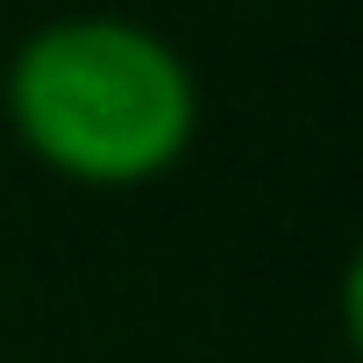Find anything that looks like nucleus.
Here are the masks:
<instances>
[{"label": "nucleus", "instance_id": "obj_1", "mask_svg": "<svg viewBox=\"0 0 363 363\" xmlns=\"http://www.w3.org/2000/svg\"><path fill=\"white\" fill-rule=\"evenodd\" d=\"M15 150L79 193H143L200 143V72L164 29L79 8L36 22L0 65Z\"/></svg>", "mask_w": 363, "mask_h": 363}]
</instances>
